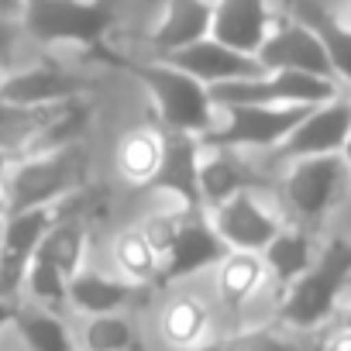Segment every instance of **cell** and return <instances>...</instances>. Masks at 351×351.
<instances>
[{
    "label": "cell",
    "instance_id": "1",
    "mask_svg": "<svg viewBox=\"0 0 351 351\" xmlns=\"http://www.w3.org/2000/svg\"><path fill=\"white\" fill-rule=\"evenodd\" d=\"M107 69L124 73L128 80H134V86L145 97L148 117L165 131V134H190V138H204L214 121H217V104L210 97V90L197 80H190L183 69H176L162 59H148V56H134L124 52L117 45H107L97 56Z\"/></svg>",
    "mask_w": 351,
    "mask_h": 351
},
{
    "label": "cell",
    "instance_id": "2",
    "mask_svg": "<svg viewBox=\"0 0 351 351\" xmlns=\"http://www.w3.org/2000/svg\"><path fill=\"white\" fill-rule=\"evenodd\" d=\"M344 306H351V231L334 228L324 234L313 269L276 303L272 324L289 337L317 341Z\"/></svg>",
    "mask_w": 351,
    "mask_h": 351
},
{
    "label": "cell",
    "instance_id": "3",
    "mask_svg": "<svg viewBox=\"0 0 351 351\" xmlns=\"http://www.w3.org/2000/svg\"><path fill=\"white\" fill-rule=\"evenodd\" d=\"M276 200L289 224L327 234L351 214V172L341 155L289 162L279 169Z\"/></svg>",
    "mask_w": 351,
    "mask_h": 351
},
{
    "label": "cell",
    "instance_id": "4",
    "mask_svg": "<svg viewBox=\"0 0 351 351\" xmlns=\"http://www.w3.org/2000/svg\"><path fill=\"white\" fill-rule=\"evenodd\" d=\"M128 11L117 4H83V0H35L21 11V35L42 49H76L83 56H100L121 35V18Z\"/></svg>",
    "mask_w": 351,
    "mask_h": 351
},
{
    "label": "cell",
    "instance_id": "5",
    "mask_svg": "<svg viewBox=\"0 0 351 351\" xmlns=\"http://www.w3.org/2000/svg\"><path fill=\"white\" fill-rule=\"evenodd\" d=\"M90 183H93V172H90L86 145H69V148L18 158L0 190H4L8 217H14L32 210H56Z\"/></svg>",
    "mask_w": 351,
    "mask_h": 351
},
{
    "label": "cell",
    "instance_id": "6",
    "mask_svg": "<svg viewBox=\"0 0 351 351\" xmlns=\"http://www.w3.org/2000/svg\"><path fill=\"white\" fill-rule=\"evenodd\" d=\"M148 330L158 351H207L224 330L210 296V282L162 289L148 310Z\"/></svg>",
    "mask_w": 351,
    "mask_h": 351
},
{
    "label": "cell",
    "instance_id": "7",
    "mask_svg": "<svg viewBox=\"0 0 351 351\" xmlns=\"http://www.w3.org/2000/svg\"><path fill=\"white\" fill-rule=\"evenodd\" d=\"M207 282H210V296H214L224 334L272 320L276 300H272V279L262 255L228 252Z\"/></svg>",
    "mask_w": 351,
    "mask_h": 351
},
{
    "label": "cell",
    "instance_id": "8",
    "mask_svg": "<svg viewBox=\"0 0 351 351\" xmlns=\"http://www.w3.org/2000/svg\"><path fill=\"white\" fill-rule=\"evenodd\" d=\"M306 110L310 107H217V121L200 145L276 158Z\"/></svg>",
    "mask_w": 351,
    "mask_h": 351
},
{
    "label": "cell",
    "instance_id": "9",
    "mask_svg": "<svg viewBox=\"0 0 351 351\" xmlns=\"http://www.w3.org/2000/svg\"><path fill=\"white\" fill-rule=\"evenodd\" d=\"M214 25V4L207 0H169L141 11V21L134 25V56L148 59H172L204 38H210Z\"/></svg>",
    "mask_w": 351,
    "mask_h": 351
},
{
    "label": "cell",
    "instance_id": "10",
    "mask_svg": "<svg viewBox=\"0 0 351 351\" xmlns=\"http://www.w3.org/2000/svg\"><path fill=\"white\" fill-rule=\"evenodd\" d=\"M210 97L217 107H320L344 97V90L334 80H320V76L262 73L255 80L217 86L210 90Z\"/></svg>",
    "mask_w": 351,
    "mask_h": 351
},
{
    "label": "cell",
    "instance_id": "11",
    "mask_svg": "<svg viewBox=\"0 0 351 351\" xmlns=\"http://www.w3.org/2000/svg\"><path fill=\"white\" fill-rule=\"evenodd\" d=\"M207 221L228 252H252V255H262L289 224L276 193H238L234 200L207 210Z\"/></svg>",
    "mask_w": 351,
    "mask_h": 351
},
{
    "label": "cell",
    "instance_id": "12",
    "mask_svg": "<svg viewBox=\"0 0 351 351\" xmlns=\"http://www.w3.org/2000/svg\"><path fill=\"white\" fill-rule=\"evenodd\" d=\"M276 158H258V155H241L228 148H204L200 155V197H204V214L234 200L238 193H276L279 180Z\"/></svg>",
    "mask_w": 351,
    "mask_h": 351
},
{
    "label": "cell",
    "instance_id": "13",
    "mask_svg": "<svg viewBox=\"0 0 351 351\" xmlns=\"http://www.w3.org/2000/svg\"><path fill=\"white\" fill-rule=\"evenodd\" d=\"M97 90V83L66 62L42 59L21 69H8L0 80V100L14 107H59L73 100H86Z\"/></svg>",
    "mask_w": 351,
    "mask_h": 351
},
{
    "label": "cell",
    "instance_id": "14",
    "mask_svg": "<svg viewBox=\"0 0 351 351\" xmlns=\"http://www.w3.org/2000/svg\"><path fill=\"white\" fill-rule=\"evenodd\" d=\"M255 59L265 73H303V76L334 80L324 42L317 38V32L303 18L293 14L289 4H279V21Z\"/></svg>",
    "mask_w": 351,
    "mask_h": 351
},
{
    "label": "cell",
    "instance_id": "15",
    "mask_svg": "<svg viewBox=\"0 0 351 351\" xmlns=\"http://www.w3.org/2000/svg\"><path fill=\"white\" fill-rule=\"evenodd\" d=\"M49 228L52 210H32L0 221V303H25V279Z\"/></svg>",
    "mask_w": 351,
    "mask_h": 351
},
{
    "label": "cell",
    "instance_id": "16",
    "mask_svg": "<svg viewBox=\"0 0 351 351\" xmlns=\"http://www.w3.org/2000/svg\"><path fill=\"white\" fill-rule=\"evenodd\" d=\"M158 293L138 289L114 276L110 269L86 265L73 282H69V317L76 320H93V317H110V313H148Z\"/></svg>",
    "mask_w": 351,
    "mask_h": 351
},
{
    "label": "cell",
    "instance_id": "17",
    "mask_svg": "<svg viewBox=\"0 0 351 351\" xmlns=\"http://www.w3.org/2000/svg\"><path fill=\"white\" fill-rule=\"evenodd\" d=\"M224 255H228V248L214 234L207 214H186V221H183L180 234H176L172 248L162 258L158 293L162 289H172V286H186V282L210 279V272L224 262Z\"/></svg>",
    "mask_w": 351,
    "mask_h": 351
},
{
    "label": "cell",
    "instance_id": "18",
    "mask_svg": "<svg viewBox=\"0 0 351 351\" xmlns=\"http://www.w3.org/2000/svg\"><path fill=\"white\" fill-rule=\"evenodd\" d=\"M165 141H169V134L152 117L134 121V124L117 131L114 148H110V172H114L121 190L145 197V190L155 183V176L162 169Z\"/></svg>",
    "mask_w": 351,
    "mask_h": 351
},
{
    "label": "cell",
    "instance_id": "19",
    "mask_svg": "<svg viewBox=\"0 0 351 351\" xmlns=\"http://www.w3.org/2000/svg\"><path fill=\"white\" fill-rule=\"evenodd\" d=\"M348 138H351V93H344V97H337L330 104L310 107L306 117L289 134V141L282 145V152L276 155V165L341 155Z\"/></svg>",
    "mask_w": 351,
    "mask_h": 351
},
{
    "label": "cell",
    "instance_id": "20",
    "mask_svg": "<svg viewBox=\"0 0 351 351\" xmlns=\"http://www.w3.org/2000/svg\"><path fill=\"white\" fill-rule=\"evenodd\" d=\"M200 155L204 145L200 138L190 134H169L165 141V158L155 176V183L145 190V200L172 204L186 214H204V197H200Z\"/></svg>",
    "mask_w": 351,
    "mask_h": 351
},
{
    "label": "cell",
    "instance_id": "21",
    "mask_svg": "<svg viewBox=\"0 0 351 351\" xmlns=\"http://www.w3.org/2000/svg\"><path fill=\"white\" fill-rule=\"evenodd\" d=\"M276 21H279V4H262V0H217L210 38L238 56L255 59L262 52V45L269 42Z\"/></svg>",
    "mask_w": 351,
    "mask_h": 351
},
{
    "label": "cell",
    "instance_id": "22",
    "mask_svg": "<svg viewBox=\"0 0 351 351\" xmlns=\"http://www.w3.org/2000/svg\"><path fill=\"white\" fill-rule=\"evenodd\" d=\"M104 252H107V269H110L114 276H121L124 282H131V286H138V289L158 293L162 258H158V252L148 245V238H145V231L138 228L134 217L117 221V224L107 231Z\"/></svg>",
    "mask_w": 351,
    "mask_h": 351
},
{
    "label": "cell",
    "instance_id": "23",
    "mask_svg": "<svg viewBox=\"0 0 351 351\" xmlns=\"http://www.w3.org/2000/svg\"><path fill=\"white\" fill-rule=\"evenodd\" d=\"M320 245H324L320 231H310V228H300V224H286L279 231V238L262 252L269 279H272V300L276 303L313 269V262L320 255Z\"/></svg>",
    "mask_w": 351,
    "mask_h": 351
},
{
    "label": "cell",
    "instance_id": "24",
    "mask_svg": "<svg viewBox=\"0 0 351 351\" xmlns=\"http://www.w3.org/2000/svg\"><path fill=\"white\" fill-rule=\"evenodd\" d=\"M176 69H183L190 80L204 83L207 90H217V86H228V83H241V80H255L262 76L265 69L258 66V59H248V56H238L231 49H224L221 42L214 38H204L200 45L172 56V59H162Z\"/></svg>",
    "mask_w": 351,
    "mask_h": 351
},
{
    "label": "cell",
    "instance_id": "25",
    "mask_svg": "<svg viewBox=\"0 0 351 351\" xmlns=\"http://www.w3.org/2000/svg\"><path fill=\"white\" fill-rule=\"evenodd\" d=\"M80 351H152L148 313H110L93 320H76Z\"/></svg>",
    "mask_w": 351,
    "mask_h": 351
},
{
    "label": "cell",
    "instance_id": "26",
    "mask_svg": "<svg viewBox=\"0 0 351 351\" xmlns=\"http://www.w3.org/2000/svg\"><path fill=\"white\" fill-rule=\"evenodd\" d=\"M93 241H97V231L83 221H73V217H59L52 214V228L38 248V255L45 262H52L69 282L90 265V252H93Z\"/></svg>",
    "mask_w": 351,
    "mask_h": 351
},
{
    "label": "cell",
    "instance_id": "27",
    "mask_svg": "<svg viewBox=\"0 0 351 351\" xmlns=\"http://www.w3.org/2000/svg\"><path fill=\"white\" fill-rule=\"evenodd\" d=\"M289 8H293L296 18H303L317 32V38L324 42V52H327L334 83L344 93H351V32L334 21V14L327 11L324 0H296V4H289Z\"/></svg>",
    "mask_w": 351,
    "mask_h": 351
},
{
    "label": "cell",
    "instance_id": "28",
    "mask_svg": "<svg viewBox=\"0 0 351 351\" xmlns=\"http://www.w3.org/2000/svg\"><path fill=\"white\" fill-rule=\"evenodd\" d=\"M11 330L18 334L25 351H80L73 317H62V313H49V310L21 303Z\"/></svg>",
    "mask_w": 351,
    "mask_h": 351
},
{
    "label": "cell",
    "instance_id": "29",
    "mask_svg": "<svg viewBox=\"0 0 351 351\" xmlns=\"http://www.w3.org/2000/svg\"><path fill=\"white\" fill-rule=\"evenodd\" d=\"M25 303L28 306H38V310H49V313L69 317V279L52 262H45L42 255H35V262L28 269Z\"/></svg>",
    "mask_w": 351,
    "mask_h": 351
},
{
    "label": "cell",
    "instance_id": "30",
    "mask_svg": "<svg viewBox=\"0 0 351 351\" xmlns=\"http://www.w3.org/2000/svg\"><path fill=\"white\" fill-rule=\"evenodd\" d=\"M18 38H25L18 21H0V62H4V59H8V52L18 45Z\"/></svg>",
    "mask_w": 351,
    "mask_h": 351
},
{
    "label": "cell",
    "instance_id": "31",
    "mask_svg": "<svg viewBox=\"0 0 351 351\" xmlns=\"http://www.w3.org/2000/svg\"><path fill=\"white\" fill-rule=\"evenodd\" d=\"M14 317H18V306L14 303H0V334L14 327Z\"/></svg>",
    "mask_w": 351,
    "mask_h": 351
},
{
    "label": "cell",
    "instance_id": "32",
    "mask_svg": "<svg viewBox=\"0 0 351 351\" xmlns=\"http://www.w3.org/2000/svg\"><path fill=\"white\" fill-rule=\"evenodd\" d=\"M11 169H14V158H11V155H4V152H0V186H4V180H8V176H11Z\"/></svg>",
    "mask_w": 351,
    "mask_h": 351
},
{
    "label": "cell",
    "instance_id": "33",
    "mask_svg": "<svg viewBox=\"0 0 351 351\" xmlns=\"http://www.w3.org/2000/svg\"><path fill=\"white\" fill-rule=\"evenodd\" d=\"M282 351H313V341H293V344L282 348Z\"/></svg>",
    "mask_w": 351,
    "mask_h": 351
},
{
    "label": "cell",
    "instance_id": "34",
    "mask_svg": "<svg viewBox=\"0 0 351 351\" xmlns=\"http://www.w3.org/2000/svg\"><path fill=\"white\" fill-rule=\"evenodd\" d=\"M341 158H344V165H348V172H351V138H348V145H344V152H341Z\"/></svg>",
    "mask_w": 351,
    "mask_h": 351
},
{
    "label": "cell",
    "instance_id": "35",
    "mask_svg": "<svg viewBox=\"0 0 351 351\" xmlns=\"http://www.w3.org/2000/svg\"><path fill=\"white\" fill-rule=\"evenodd\" d=\"M8 217V210H4V190H0V221Z\"/></svg>",
    "mask_w": 351,
    "mask_h": 351
}]
</instances>
